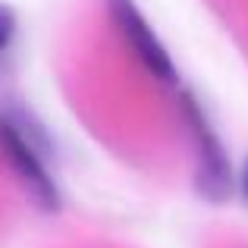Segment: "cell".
I'll use <instances>...</instances> for the list:
<instances>
[{"instance_id":"5b68a950","label":"cell","mask_w":248,"mask_h":248,"mask_svg":"<svg viewBox=\"0 0 248 248\" xmlns=\"http://www.w3.org/2000/svg\"><path fill=\"white\" fill-rule=\"evenodd\" d=\"M242 192H245V198H248V160H245V167H242Z\"/></svg>"},{"instance_id":"3957f363","label":"cell","mask_w":248,"mask_h":248,"mask_svg":"<svg viewBox=\"0 0 248 248\" xmlns=\"http://www.w3.org/2000/svg\"><path fill=\"white\" fill-rule=\"evenodd\" d=\"M182 110H186V120H188L192 135H195V148H198V170H195V186H198V195L220 204V201H226L232 195L230 157H226L223 145H220L217 135L211 132L204 113L198 110V104H195L192 97H186Z\"/></svg>"},{"instance_id":"7a4b0ae2","label":"cell","mask_w":248,"mask_h":248,"mask_svg":"<svg viewBox=\"0 0 248 248\" xmlns=\"http://www.w3.org/2000/svg\"><path fill=\"white\" fill-rule=\"evenodd\" d=\"M107 10H110V19H113L116 31L123 35V41H126L129 50L135 54V60H139L157 82L176 85L179 73H176L167 47L160 44V38L154 35V29L148 25V19L139 13V6H135L132 0H107Z\"/></svg>"},{"instance_id":"277c9868","label":"cell","mask_w":248,"mask_h":248,"mask_svg":"<svg viewBox=\"0 0 248 248\" xmlns=\"http://www.w3.org/2000/svg\"><path fill=\"white\" fill-rule=\"evenodd\" d=\"M13 38H16V13L6 3H0V54L13 44Z\"/></svg>"},{"instance_id":"6da1fadb","label":"cell","mask_w":248,"mask_h":248,"mask_svg":"<svg viewBox=\"0 0 248 248\" xmlns=\"http://www.w3.org/2000/svg\"><path fill=\"white\" fill-rule=\"evenodd\" d=\"M0 154L41 211H60V188H57L54 176L47 170V157H41L19 135L3 113H0Z\"/></svg>"}]
</instances>
